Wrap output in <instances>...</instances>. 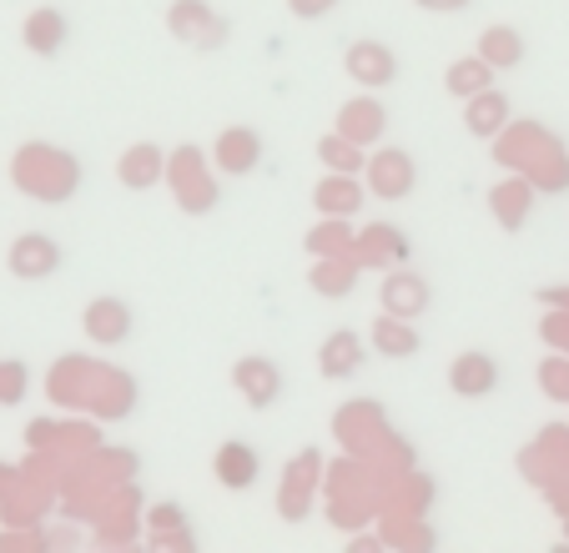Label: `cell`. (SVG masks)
I'll return each mask as SVG.
<instances>
[{"label": "cell", "instance_id": "7402d4cb", "mask_svg": "<svg viewBox=\"0 0 569 553\" xmlns=\"http://www.w3.org/2000/svg\"><path fill=\"white\" fill-rule=\"evenodd\" d=\"M413 6H423V11H443V16H459V11H469L473 0H413Z\"/></svg>", "mask_w": 569, "mask_h": 553}, {"label": "cell", "instance_id": "30bf717a", "mask_svg": "<svg viewBox=\"0 0 569 553\" xmlns=\"http://www.w3.org/2000/svg\"><path fill=\"white\" fill-rule=\"evenodd\" d=\"M348 76L363 86H388L398 76V61L383 41H358V46H348Z\"/></svg>", "mask_w": 569, "mask_h": 553}, {"label": "cell", "instance_id": "9a60e30c", "mask_svg": "<svg viewBox=\"0 0 569 553\" xmlns=\"http://www.w3.org/2000/svg\"><path fill=\"white\" fill-rule=\"evenodd\" d=\"M373 348L383 352V358H413L423 342H419V332H413L409 318H393V312H383V318L373 322Z\"/></svg>", "mask_w": 569, "mask_h": 553}, {"label": "cell", "instance_id": "d6986e66", "mask_svg": "<svg viewBox=\"0 0 569 553\" xmlns=\"http://www.w3.org/2000/svg\"><path fill=\"white\" fill-rule=\"evenodd\" d=\"M318 207H333V212H353L358 207V187L348 177H333L318 187Z\"/></svg>", "mask_w": 569, "mask_h": 553}, {"label": "cell", "instance_id": "9c48e42d", "mask_svg": "<svg viewBox=\"0 0 569 553\" xmlns=\"http://www.w3.org/2000/svg\"><path fill=\"white\" fill-rule=\"evenodd\" d=\"M383 312H393V318H423L429 312V282H423L419 272H393L383 282Z\"/></svg>", "mask_w": 569, "mask_h": 553}, {"label": "cell", "instance_id": "5b68a950", "mask_svg": "<svg viewBox=\"0 0 569 553\" xmlns=\"http://www.w3.org/2000/svg\"><path fill=\"white\" fill-rule=\"evenodd\" d=\"M363 358H368L363 338H358L353 328H338L333 338L318 348V373L328 378V383H348V378L363 368Z\"/></svg>", "mask_w": 569, "mask_h": 553}, {"label": "cell", "instance_id": "8992f818", "mask_svg": "<svg viewBox=\"0 0 569 553\" xmlns=\"http://www.w3.org/2000/svg\"><path fill=\"white\" fill-rule=\"evenodd\" d=\"M449 388L459 398H489V393H499V362L489 358V352H459L453 358V368H449Z\"/></svg>", "mask_w": 569, "mask_h": 553}, {"label": "cell", "instance_id": "5bb4252c", "mask_svg": "<svg viewBox=\"0 0 569 553\" xmlns=\"http://www.w3.org/2000/svg\"><path fill=\"white\" fill-rule=\"evenodd\" d=\"M505 121H509V101L499 97L495 86H489V91H479V97L463 101V127H469L473 137H495V131L505 127Z\"/></svg>", "mask_w": 569, "mask_h": 553}, {"label": "cell", "instance_id": "8fae6325", "mask_svg": "<svg viewBox=\"0 0 569 553\" xmlns=\"http://www.w3.org/2000/svg\"><path fill=\"white\" fill-rule=\"evenodd\" d=\"M66 36H71V21H66L56 6H41V11H31L26 16V31H21V41L31 46L36 56H56L66 46Z\"/></svg>", "mask_w": 569, "mask_h": 553}, {"label": "cell", "instance_id": "ffe728a7", "mask_svg": "<svg viewBox=\"0 0 569 553\" xmlns=\"http://www.w3.org/2000/svg\"><path fill=\"white\" fill-rule=\"evenodd\" d=\"M353 276H358V267H343V272H328V267H318V272H312V288H318L322 298H343V292L353 288Z\"/></svg>", "mask_w": 569, "mask_h": 553}, {"label": "cell", "instance_id": "7a4b0ae2", "mask_svg": "<svg viewBox=\"0 0 569 553\" xmlns=\"http://www.w3.org/2000/svg\"><path fill=\"white\" fill-rule=\"evenodd\" d=\"M232 388L242 393V403H248V408L268 413V408L282 403V393H288V378H282V368L272 358H242L232 368Z\"/></svg>", "mask_w": 569, "mask_h": 553}, {"label": "cell", "instance_id": "e0dca14e", "mask_svg": "<svg viewBox=\"0 0 569 553\" xmlns=\"http://www.w3.org/2000/svg\"><path fill=\"white\" fill-rule=\"evenodd\" d=\"M383 127H388V111L378 107V101H363V107H353V111L343 117V131L358 141V147L378 141V137H383Z\"/></svg>", "mask_w": 569, "mask_h": 553}, {"label": "cell", "instance_id": "2e32d148", "mask_svg": "<svg viewBox=\"0 0 569 553\" xmlns=\"http://www.w3.org/2000/svg\"><path fill=\"white\" fill-rule=\"evenodd\" d=\"M443 86H449V97L469 101V97H479V91H489V86H495V66L483 61V56L453 61V66H449V76H443Z\"/></svg>", "mask_w": 569, "mask_h": 553}, {"label": "cell", "instance_id": "3957f363", "mask_svg": "<svg viewBox=\"0 0 569 553\" xmlns=\"http://www.w3.org/2000/svg\"><path fill=\"white\" fill-rule=\"evenodd\" d=\"M66 262L61 242L46 232H26L11 242V257H6V267H11L16 282H46V276H56Z\"/></svg>", "mask_w": 569, "mask_h": 553}, {"label": "cell", "instance_id": "ba28073f", "mask_svg": "<svg viewBox=\"0 0 569 553\" xmlns=\"http://www.w3.org/2000/svg\"><path fill=\"white\" fill-rule=\"evenodd\" d=\"M525 31L519 26H509V21H495V26H483V36H479V56L495 71H515V66H525Z\"/></svg>", "mask_w": 569, "mask_h": 553}, {"label": "cell", "instance_id": "4fadbf2b", "mask_svg": "<svg viewBox=\"0 0 569 553\" xmlns=\"http://www.w3.org/2000/svg\"><path fill=\"white\" fill-rule=\"evenodd\" d=\"M262 161V137L252 127H227L222 131V167L232 171V177H248V171H258Z\"/></svg>", "mask_w": 569, "mask_h": 553}, {"label": "cell", "instance_id": "6da1fadb", "mask_svg": "<svg viewBox=\"0 0 569 553\" xmlns=\"http://www.w3.org/2000/svg\"><path fill=\"white\" fill-rule=\"evenodd\" d=\"M413 187H419V161L403 147H383L368 161V192L378 202H403V197H413Z\"/></svg>", "mask_w": 569, "mask_h": 553}, {"label": "cell", "instance_id": "ac0fdd59", "mask_svg": "<svg viewBox=\"0 0 569 553\" xmlns=\"http://www.w3.org/2000/svg\"><path fill=\"white\" fill-rule=\"evenodd\" d=\"M167 21H172V36H182V41H202V36H197V26L212 21V11H207L202 0H177Z\"/></svg>", "mask_w": 569, "mask_h": 553}, {"label": "cell", "instance_id": "7c38bea8", "mask_svg": "<svg viewBox=\"0 0 569 553\" xmlns=\"http://www.w3.org/2000/svg\"><path fill=\"white\" fill-rule=\"evenodd\" d=\"M262 473V458L252 443H222L217 448V479L227 483V489H252Z\"/></svg>", "mask_w": 569, "mask_h": 553}, {"label": "cell", "instance_id": "44dd1931", "mask_svg": "<svg viewBox=\"0 0 569 553\" xmlns=\"http://www.w3.org/2000/svg\"><path fill=\"white\" fill-rule=\"evenodd\" d=\"M292 16H302V21H322V16H333L343 0H288Z\"/></svg>", "mask_w": 569, "mask_h": 553}, {"label": "cell", "instance_id": "277c9868", "mask_svg": "<svg viewBox=\"0 0 569 553\" xmlns=\"http://www.w3.org/2000/svg\"><path fill=\"white\" fill-rule=\"evenodd\" d=\"M131 328H137V318H131V302H121V298H97L81 312V332H87V342H97V348H121V342H131Z\"/></svg>", "mask_w": 569, "mask_h": 553}, {"label": "cell", "instance_id": "52a82bcc", "mask_svg": "<svg viewBox=\"0 0 569 553\" xmlns=\"http://www.w3.org/2000/svg\"><path fill=\"white\" fill-rule=\"evenodd\" d=\"M161 171H167V151H161L157 141H131L117 161V177L127 192H151L161 181Z\"/></svg>", "mask_w": 569, "mask_h": 553}]
</instances>
